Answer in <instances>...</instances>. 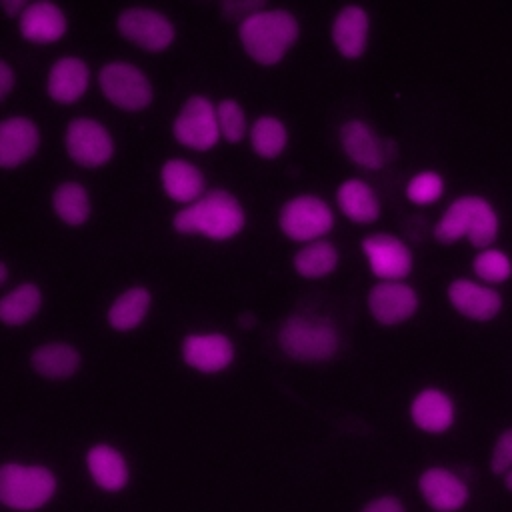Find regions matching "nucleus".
Returning <instances> with one entry per match:
<instances>
[{"instance_id":"1","label":"nucleus","mask_w":512,"mask_h":512,"mask_svg":"<svg viewBox=\"0 0 512 512\" xmlns=\"http://www.w3.org/2000/svg\"><path fill=\"white\" fill-rule=\"evenodd\" d=\"M500 234V214L496 206L480 194H462L454 198L436 222L434 236L438 242L450 244L466 240L480 248L492 246Z\"/></svg>"},{"instance_id":"2","label":"nucleus","mask_w":512,"mask_h":512,"mask_svg":"<svg viewBox=\"0 0 512 512\" xmlns=\"http://www.w3.org/2000/svg\"><path fill=\"white\" fill-rule=\"evenodd\" d=\"M246 216L240 200L228 190H208L200 200L174 214L172 226L180 234H200L224 242L240 234Z\"/></svg>"},{"instance_id":"3","label":"nucleus","mask_w":512,"mask_h":512,"mask_svg":"<svg viewBox=\"0 0 512 512\" xmlns=\"http://www.w3.org/2000/svg\"><path fill=\"white\" fill-rule=\"evenodd\" d=\"M300 32L298 20L284 8H262L238 24V38L246 54L262 66L278 64Z\"/></svg>"},{"instance_id":"4","label":"nucleus","mask_w":512,"mask_h":512,"mask_svg":"<svg viewBox=\"0 0 512 512\" xmlns=\"http://www.w3.org/2000/svg\"><path fill=\"white\" fill-rule=\"evenodd\" d=\"M58 494L52 468L38 462L8 460L0 466V502L10 512H38Z\"/></svg>"},{"instance_id":"5","label":"nucleus","mask_w":512,"mask_h":512,"mask_svg":"<svg viewBox=\"0 0 512 512\" xmlns=\"http://www.w3.org/2000/svg\"><path fill=\"white\" fill-rule=\"evenodd\" d=\"M280 350L300 362H324L338 352L336 328L308 314H294L278 328Z\"/></svg>"},{"instance_id":"6","label":"nucleus","mask_w":512,"mask_h":512,"mask_svg":"<svg viewBox=\"0 0 512 512\" xmlns=\"http://www.w3.org/2000/svg\"><path fill=\"white\" fill-rule=\"evenodd\" d=\"M98 86L110 104L126 112L144 110L154 96L148 76L126 60L106 62L98 72Z\"/></svg>"},{"instance_id":"7","label":"nucleus","mask_w":512,"mask_h":512,"mask_svg":"<svg viewBox=\"0 0 512 512\" xmlns=\"http://www.w3.org/2000/svg\"><path fill=\"white\" fill-rule=\"evenodd\" d=\"M278 224L284 236L296 242L320 240L334 226L332 208L318 196L300 194L282 204Z\"/></svg>"},{"instance_id":"8","label":"nucleus","mask_w":512,"mask_h":512,"mask_svg":"<svg viewBox=\"0 0 512 512\" xmlns=\"http://www.w3.org/2000/svg\"><path fill=\"white\" fill-rule=\"evenodd\" d=\"M172 132L176 140L190 150H212L222 136L216 106L202 94L186 98L174 118Z\"/></svg>"},{"instance_id":"9","label":"nucleus","mask_w":512,"mask_h":512,"mask_svg":"<svg viewBox=\"0 0 512 512\" xmlns=\"http://www.w3.org/2000/svg\"><path fill=\"white\" fill-rule=\"evenodd\" d=\"M116 26L122 38L146 52H162L176 38V28L168 16L148 6H130L120 10Z\"/></svg>"},{"instance_id":"10","label":"nucleus","mask_w":512,"mask_h":512,"mask_svg":"<svg viewBox=\"0 0 512 512\" xmlns=\"http://www.w3.org/2000/svg\"><path fill=\"white\" fill-rule=\"evenodd\" d=\"M68 156L84 168H100L112 160L114 140L108 128L94 118H74L64 132Z\"/></svg>"},{"instance_id":"11","label":"nucleus","mask_w":512,"mask_h":512,"mask_svg":"<svg viewBox=\"0 0 512 512\" xmlns=\"http://www.w3.org/2000/svg\"><path fill=\"white\" fill-rule=\"evenodd\" d=\"M446 298L456 314L478 324L496 320L504 308V296L494 286L466 276L448 284Z\"/></svg>"},{"instance_id":"12","label":"nucleus","mask_w":512,"mask_h":512,"mask_svg":"<svg viewBox=\"0 0 512 512\" xmlns=\"http://www.w3.org/2000/svg\"><path fill=\"white\" fill-rule=\"evenodd\" d=\"M416 488L434 512H460L470 500V486L462 474L448 466H428L418 474Z\"/></svg>"},{"instance_id":"13","label":"nucleus","mask_w":512,"mask_h":512,"mask_svg":"<svg viewBox=\"0 0 512 512\" xmlns=\"http://www.w3.org/2000/svg\"><path fill=\"white\" fill-rule=\"evenodd\" d=\"M362 252L380 282H396L412 272V250L394 234L378 232L366 236L362 240Z\"/></svg>"},{"instance_id":"14","label":"nucleus","mask_w":512,"mask_h":512,"mask_svg":"<svg viewBox=\"0 0 512 512\" xmlns=\"http://www.w3.org/2000/svg\"><path fill=\"white\" fill-rule=\"evenodd\" d=\"M420 304L418 292L402 282H378L366 298V306L372 318L384 326H398L410 320Z\"/></svg>"},{"instance_id":"15","label":"nucleus","mask_w":512,"mask_h":512,"mask_svg":"<svg viewBox=\"0 0 512 512\" xmlns=\"http://www.w3.org/2000/svg\"><path fill=\"white\" fill-rule=\"evenodd\" d=\"M234 356V344L222 332H192L182 340L184 362L204 374L226 370L234 362Z\"/></svg>"},{"instance_id":"16","label":"nucleus","mask_w":512,"mask_h":512,"mask_svg":"<svg viewBox=\"0 0 512 512\" xmlns=\"http://www.w3.org/2000/svg\"><path fill=\"white\" fill-rule=\"evenodd\" d=\"M84 464L90 482L106 494H118L130 484L132 472L126 456L108 442L92 444L86 450Z\"/></svg>"},{"instance_id":"17","label":"nucleus","mask_w":512,"mask_h":512,"mask_svg":"<svg viewBox=\"0 0 512 512\" xmlns=\"http://www.w3.org/2000/svg\"><path fill=\"white\" fill-rule=\"evenodd\" d=\"M410 420L424 434H446L456 422V404L452 396L436 386L422 388L410 402Z\"/></svg>"},{"instance_id":"18","label":"nucleus","mask_w":512,"mask_h":512,"mask_svg":"<svg viewBox=\"0 0 512 512\" xmlns=\"http://www.w3.org/2000/svg\"><path fill=\"white\" fill-rule=\"evenodd\" d=\"M40 146V130L28 116H8L0 122V164L16 168L28 162Z\"/></svg>"},{"instance_id":"19","label":"nucleus","mask_w":512,"mask_h":512,"mask_svg":"<svg viewBox=\"0 0 512 512\" xmlns=\"http://www.w3.org/2000/svg\"><path fill=\"white\" fill-rule=\"evenodd\" d=\"M90 82V68L78 56H60L52 62L46 76V92L58 104L80 100Z\"/></svg>"},{"instance_id":"20","label":"nucleus","mask_w":512,"mask_h":512,"mask_svg":"<svg viewBox=\"0 0 512 512\" xmlns=\"http://www.w3.org/2000/svg\"><path fill=\"white\" fill-rule=\"evenodd\" d=\"M32 370L44 380H68L82 366L80 350L64 340H48L30 352Z\"/></svg>"},{"instance_id":"21","label":"nucleus","mask_w":512,"mask_h":512,"mask_svg":"<svg viewBox=\"0 0 512 512\" xmlns=\"http://www.w3.org/2000/svg\"><path fill=\"white\" fill-rule=\"evenodd\" d=\"M340 142L346 156L360 168L380 170L386 164V150L382 142L360 118H348L342 122Z\"/></svg>"},{"instance_id":"22","label":"nucleus","mask_w":512,"mask_h":512,"mask_svg":"<svg viewBox=\"0 0 512 512\" xmlns=\"http://www.w3.org/2000/svg\"><path fill=\"white\" fill-rule=\"evenodd\" d=\"M370 18L362 6L350 4L338 10L332 20V44L346 58H358L364 54L368 44Z\"/></svg>"},{"instance_id":"23","label":"nucleus","mask_w":512,"mask_h":512,"mask_svg":"<svg viewBox=\"0 0 512 512\" xmlns=\"http://www.w3.org/2000/svg\"><path fill=\"white\" fill-rule=\"evenodd\" d=\"M68 20L64 10L48 0L32 2L20 16V32L30 42L50 44L66 34Z\"/></svg>"},{"instance_id":"24","label":"nucleus","mask_w":512,"mask_h":512,"mask_svg":"<svg viewBox=\"0 0 512 512\" xmlns=\"http://www.w3.org/2000/svg\"><path fill=\"white\" fill-rule=\"evenodd\" d=\"M160 182L166 196L174 202L194 204L206 194L204 176L200 168L180 158H170L162 164Z\"/></svg>"},{"instance_id":"25","label":"nucleus","mask_w":512,"mask_h":512,"mask_svg":"<svg viewBox=\"0 0 512 512\" xmlns=\"http://www.w3.org/2000/svg\"><path fill=\"white\" fill-rule=\"evenodd\" d=\"M336 204L356 224H372L380 216V202L374 188L358 178H348L336 188Z\"/></svg>"},{"instance_id":"26","label":"nucleus","mask_w":512,"mask_h":512,"mask_svg":"<svg viewBox=\"0 0 512 512\" xmlns=\"http://www.w3.org/2000/svg\"><path fill=\"white\" fill-rule=\"evenodd\" d=\"M152 306V296L146 286H130L114 298L108 308L106 320L114 330L128 332L140 326Z\"/></svg>"},{"instance_id":"27","label":"nucleus","mask_w":512,"mask_h":512,"mask_svg":"<svg viewBox=\"0 0 512 512\" xmlns=\"http://www.w3.org/2000/svg\"><path fill=\"white\" fill-rule=\"evenodd\" d=\"M42 306V290L32 282H22L0 298V320L6 326L28 324Z\"/></svg>"},{"instance_id":"28","label":"nucleus","mask_w":512,"mask_h":512,"mask_svg":"<svg viewBox=\"0 0 512 512\" xmlns=\"http://www.w3.org/2000/svg\"><path fill=\"white\" fill-rule=\"evenodd\" d=\"M52 208L62 224L82 226L92 212L90 194L80 182H60L52 192Z\"/></svg>"},{"instance_id":"29","label":"nucleus","mask_w":512,"mask_h":512,"mask_svg":"<svg viewBox=\"0 0 512 512\" xmlns=\"http://www.w3.org/2000/svg\"><path fill=\"white\" fill-rule=\"evenodd\" d=\"M338 266V250L330 240H312L302 244L294 254V270L302 278L318 280L332 274Z\"/></svg>"},{"instance_id":"30","label":"nucleus","mask_w":512,"mask_h":512,"mask_svg":"<svg viewBox=\"0 0 512 512\" xmlns=\"http://www.w3.org/2000/svg\"><path fill=\"white\" fill-rule=\"evenodd\" d=\"M250 144L260 158L272 160L286 148L288 128L276 116H270V114L258 116L250 126Z\"/></svg>"},{"instance_id":"31","label":"nucleus","mask_w":512,"mask_h":512,"mask_svg":"<svg viewBox=\"0 0 512 512\" xmlns=\"http://www.w3.org/2000/svg\"><path fill=\"white\" fill-rule=\"evenodd\" d=\"M472 272L488 286L506 284L512 278V256L500 246L480 248L472 258Z\"/></svg>"},{"instance_id":"32","label":"nucleus","mask_w":512,"mask_h":512,"mask_svg":"<svg viewBox=\"0 0 512 512\" xmlns=\"http://www.w3.org/2000/svg\"><path fill=\"white\" fill-rule=\"evenodd\" d=\"M444 190H446V184H444L442 174L436 172V170L426 168V170L414 172L408 178L404 192H406V198L412 204L428 206V204L438 202L444 196Z\"/></svg>"},{"instance_id":"33","label":"nucleus","mask_w":512,"mask_h":512,"mask_svg":"<svg viewBox=\"0 0 512 512\" xmlns=\"http://www.w3.org/2000/svg\"><path fill=\"white\" fill-rule=\"evenodd\" d=\"M218 112V122H220V132L230 144H238L248 130V118L246 110L240 106L238 100L234 98H222L216 104Z\"/></svg>"},{"instance_id":"34","label":"nucleus","mask_w":512,"mask_h":512,"mask_svg":"<svg viewBox=\"0 0 512 512\" xmlns=\"http://www.w3.org/2000/svg\"><path fill=\"white\" fill-rule=\"evenodd\" d=\"M490 470L498 476H504L508 470H512V426L504 428L496 436L490 452Z\"/></svg>"},{"instance_id":"35","label":"nucleus","mask_w":512,"mask_h":512,"mask_svg":"<svg viewBox=\"0 0 512 512\" xmlns=\"http://www.w3.org/2000/svg\"><path fill=\"white\" fill-rule=\"evenodd\" d=\"M360 512H406V506L402 498L394 494H378L368 502H364Z\"/></svg>"},{"instance_id":"36","label":"nucleus","mask_w":512,"mask_h":512,"mask_svg":"<svg viewBox=\"0 0 512 512\" xmlns=\"http://www.w3.org/2000/svg\"><path fill=\"white\" fill-rule=\"evenodd\" d=\"M222 12H226L230 18L234 16H242V20L258 10H262L264 6L260 2H224L222 6Z\"/></svg>"},{"instance_id":"37","label":"nucleus","mask_w":512,"mask_h":512,"mask_svg":"<svg viewBox=\"0 0 512 512\" xmlns=\"http://www.w3.org/2000/svg\"><path fill=\"white\" fill-rule=\"evenodd\" d=\"M14 72H12V68H10V64H8V60H2L0 62V94H2V98H8L10 96V92H12V88H14Z\"/></svg>"},{"instance_id":"38","label":"nucleus","mask_w":512,"mask_h":512,"mask_svg":"<svg viewBox=\"0 0 512 512\" xmlns=\"http://www.w3.org/2000/svg\"><path fill=\"white\" fill-rule=\"evenodd\" d=\"M0 6H2V10H4L8 16H22V12L26 10L28 4L22 2V0H2Z\"/></svg>"},{"instance_id":"39","label":"nucleus","mask_w":512,"mask_h":512,"mask_svg":"<svg viewBox=\"0 0 512 512\" xmlns=\"http://www.w3.org/2000/svg\"><path fill=\"white\" fill-rule=\"evenodd\" d=\"M0 282H2V284L8 282V266H6V262L0 264Z\"/></svg>"},{"instance_id":"40","label":"nucleus","mask_w":512,"mask_h":512,"mask_svg":"<svg viewBox=\"0 0 512 512\" xmlns=\"http://www.w3.org/2000/svg\"><path fill=\"white\" fill-rule=\"evenodd\" d=\"M502 478H504V486H506V488L512 492V470H508V472H506Z\"/></svg>"}]
</instances>
